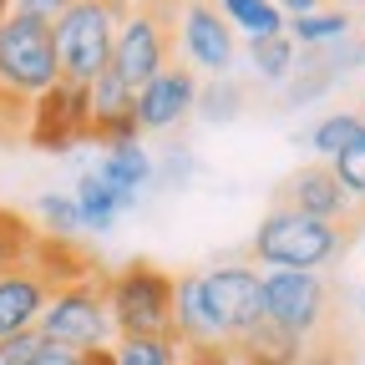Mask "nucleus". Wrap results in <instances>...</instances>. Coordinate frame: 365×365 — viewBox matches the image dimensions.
Wrapping results in <instances>:
<instances>
[{
	"label": "nucleus",
	"mask_w": 365,
	"mask_h": 365,
	"mask_svg": "<svg viewBox=\"0 0 365 365\" xmlns=\"http://www.w3.org/2000/svg\"><path fill=\"white\" fill-rule=\"evenodd\" d=\"M46 299H51V284H46L31 264H16V269L0 274V340H11L21 330H36Z\"/></svg>",
	"instance_id": "2eb2a0df"
},
{
	"label": "nucleus",
	"mask_w": 365,
	"mask_h": 365,
	"mask_svg": "<svg viewBox=\"0 0 365 365\" xmlns=\"http://www.w3.org/2000/svg\"><path fill=\"white\" fill-rule=\"evenodd\" d=\"M36 218H41V234H56V239H76L81 234L71 193H41L36 198Z\"/></svg>",
	"instance_id": "cd10ccee"
},
{
	"label": "nucleus",
	"mask_w": 365,
	"mask_h": 365,
	"mask_svg": "<svg viewBox=\"0 0 365 365\" xmlns=\"http://www.w3.org/2000/svg\"><path fill=\"white\" fill-rule=\"evenodd\" d=\"M360 137H365V117L350 112V107H340V112L319 117V122L309 127V148L319 153V163H330V158H340L345 148H355Z\"/></svg>",
	"instance_id": "4be33fe9"
},
{
	"label": "nucleus",
	"mask_w": 365,
	"mask_h": 365,
	"mask_svg": "<svg viewBox=\"0 0 365 365\" xmlns=\"http://www.w3.org/2000/svg\"><path fill=\"white\" fill-rule=\"evenodd\" d=\"M249 66H254V76H259V81L284 86V81L294 76V66H299V46H294L289 36H264V41H249Z\"/></svg>",
	"instance_id": "5701e85b"
},
{
	"label": "nucleus",
	"mask_w": 365,
	"mask_h": 365,
	"mask_svg": "<svg viewBox=\"0 0 365 365\" xmlns=\"http://www.w3.org/2000/svg\"><path fill=\"white\" fill-rule=\"evenodd\" d=\"M239 107H244V86H234V76H213L208 86H198V102H193L203 122H228L239 117Z\"/></svg>",
	"instance_id": "a878e982"
},
{
	"label": "nucleus",
	"mask_w": 365,
	"mask_h": 365,
	"mask_svg": "<svg viewBox=\"0 0 365 365\" xmlns=\"http://www.w3.org/2000/svg\"><path fill=\"white\" fill-rule=\"evenodd\" d=\"M274 203H284V208H294V213H309V218H325V223H350V228L365 223V218L350 208L345 188L335 182L330 163H304V168H294V173L279 182Z\"/></svg>",
	"instance_id": "f8f14e48"
},
{
	"label": "nucleus",
	"mask_w": 365,
	"mask_h": 365,
	"mask_svg": "<svg viewBox=\"0 0 365 365\" xmlns=\"http://www.w3.org/2000/svg\"><path fill=\"white\" fill-rule=\"evenodd\" d=\"M56 76H61V66H56L51 26L11 11L6 21H0V137L26 132L31 102Z\"/></svg>",
	"instance_id": "f257e3e1"
},
{
	"label": "nucleus",
	"mask_w": 365,
	"mask_h": 365,
	"mask_svg": "<svg viewBox=\"0 0 365 365\" xmlns=\"http://www.w3.org/2000/svg\"><path fill=\"white\" fill-rule=\"evenodd\" d=\"M360 309H365V294H360Z\"/></svg>",
	"instance_id": "e433bc0d"
},
{
	"label": "nucleus",
	"mask_w": 365,
	"mask_h": 365,
	"mask_svg": "<svg viewBox=\"0 0 365 365\" xmlns=\"http://www.w3.org/2000/svg\"><path fill=\"white\" fill-rule=\"evenodd\" d=\"M228 360H239V365H299L304 360V340L279 330L274 319H259L254 330H244L234 345H228Z\"/></svg>",
	"instance_id": "f3484780"
},
{
	"label": "nucleus",
	"mask_w": 365,
	"mask_h": 365,
	"mask_svg": "<svg viewBox=\"0 0 365 365\" xmlns=\"http://www.w3.org/2000/svg\"><path fill=\"white\" fill-rule=\"evenodd\" d=\"M6 16H11V0H0V21H6Z\"/></svg>",
	"instance_id": "c9c22d12"
},
{
	"label": "nucleus",
	"mask_w": 365,
	"mask_h": 365,
	"mask_svg": "<svg viewBox=\"0 0 365 365\" xmlns=\"http://www.w3.org/2000/svg\"><path fill=\"white\" fill-rule=\"evenodd\" d=\"M21 137H26L31 148H41V153H66V148L86 143V137H91V91H86L81 81L56 76V81L31 102Z\"/></svg>",
	"instance_id": "6e6552de"
},
{
	"label": "nucleus",
	"mask_w": 365,
	"mask_h": 365,
	"mask_svg": "<svg viewBox=\"0 0 365 365\" xmlns=\"http://www.w3.org/2000/svg\"><path fill=\"white\" fill-rule=\"evenodd\" d=\"M0 365H6V360H0Z\"/></svg>",
	"instance_id": "ea45409f"
},
{
	"label": "nucleus",
	"mask_w": 365,
	"mask_h": 365,
	"mask_svg": "<svg viewBox=\"0 0 365 365\" xmlns=\"http://www.w3.org/2000/svg\"><path fill=\"white\" fill-rule=\"evenodd\" d=\"M31 365H81V350H66V345H51V340H46Z\"/></svg>",
	"instance_id": "7c9ffc66"
},
{
	"label": "nucleus",
	"mask_w": 365,
	"mask_h": 365,
	"mask_svg": "<svg viewBox=\"0 0 365 365\" xmlns=\"http://www.w3.org/2000/svg\"><path fill=\"white\" fill-rule=\"evenodd\" d=\"M97 173L112 182V188L137 208V198H143V188L158 178V163H153V153L143 148V143H117V148H107L102 153V163H97Z\"/></svg>",
	"instance_id": "a211bd4d"
},
{
	"label": "nucleus",
	"mask_w": 365,
	"mask_h": 365,
	"mask_svg": "<svg viewBox=\"0 0 365 365\" xmlns=\"http://www.w3.org/2000/svg\"><path fill=\"white\" fill-rule=\"evenodd\" d=\"M178 11L182 0H127V16L117 26L112 61H107V71L127 91H137L163 66L178 61Z\"/></svg>",
	"instance_id": "7ed1b4c3"
},
{
	"label": "nucleus",
	"mask_w": 365,
	"mask_h": 365,
	"mask_svg": "<svg viewBox=\"0 0 365 365\" xmlns=\"http://www.w3.org/2000/svg\"><path fill=\"white\" fill-rule=\"evenodd\" d=\"M178 365H234L228 350H182L178 345Z\"/></svg>",
	"instance_id": "2f4dec72"
},
{
	"label": "nucleus",
	"mask_w": 365,
	"mask_h": 365,
	"mask_svg": "<svg viewBox=\"0 0 365 365\" xmlns=\"http://www.w3.org/2000/svg\"><path fill=\"white\" fill-rule=\"evenodd\" d=\"M193 102H198V71L173 61L132 91V122L137 132H173L193 117Z\"/></svg>",
	"instance_id": "9b49d317"
},
{
	"label": "nucleus",
	"mask_w": 365,
	"mask_h": 365,
	"mask_svg": "<svg viewBox=\"0 0 365 365\" xmlns=\"http://www.w3.org/2000/svg\"><path fill=\"white\" fill-rule=\"evenodd\" d=\"M81 365H112V350H81Z\"/></svg>",
	"instance_id": "72a5a7b5"
},
{
	"label": "nucleus",
	"mask_w": 365,
	"mask_h": 365,
	"mask_svg": "<svg viewBox=\"0 0 365 365\" xmlns=\"http://www.w3.org/2000/svg\"><path fill=\"white\" fill-rule=\"evenodd\" d=\"M36 234H41V228H36L31 218H21L16 208H0V274L16 269V264H26Z\"/></svg>",
	"instance_id": "393cba45"
},
{
	"label": "nucleus",
	"mask_w": 365,
	"mask_h": 365,
	"mask_svg": "<svg viewBox=\"0 0 365 365\" xmlns=\"http://www.w3.org/2000/svg\"><path fill=\"white\" fill-rule=\"evenodd\" d=\"M198 279H203V299H208L213 319L223 325L228 345L264 319V284H259V269H249V264H213V269H198Z\"/></svg>",
	"instance_id": "9d476101"
},
{
	"label": "nucleus",
	"mask_w": 365,
	"mask_h": 365,
	"mask_svg": "<svg viewBox=\"0 0 365 365\" xmlns=\"http://www.w3.org/2000/svg\"><path fill=\"white\" fill-rule=\"evenodd\" d=\"M355 31V16L340 6H314L304 16H284V36L299 46V51H325V46L345 41Z\"/></svg>",
	"instance_id": "aec40b11"
},
{
	"label": "nucleus",
	"mask_w": 365,
	"mask_h": 365,
	"mask_svg": "<svg viewBox=\"0 0 365 365\" xmlns=\"http://www.w3.org/2000/svg\"><path fill=\"white\" fill-rule=\"evenodd\" d=\"M36 330L51 340V345H66V350H107L117 340L112 330V314H107V289H102V269L91 279H76V284H61L46 299Z\"/></svg>",
	"instance_id": "0eeeda50"
},
{
	"label": "nucleus",
	"mask_w": 365,
	"mask_h": 365,
	"mask_svg": "<svg viewBox=\"0 0 365 365\" xmlns=\"http://www.w3.org/2000/svg\"><path fill=\"white\" fill-rule=\"evenodd\" d=\"M350 239H355L350 223H325V218H309V213L274 203L254 228L249 254L264 269H314L319 274L325 264H335L350 249Z\"/></svg>",
	"instance_id": "f03ea898"
},
{
	"label": "nucleus",
	"mask_w": 365,
	"mask_h": 365,
	"mask_svg": "<svg viewBox=\"0 0 365 365\" xmlns=\"http://www.w3.org/2000/svg\"><path fill=\"white\" fill-rule=\"evenodd\" d=\"M66 6H71V0H11L16 16H31V21H46V26H51Z\"/></svg>",
	"instance_id": "c756f323"
},
{
	"label": "nucleus",
	"mask_w": 365,
	"mask_h": 365,
	"mask_svg": "<svg viewBox=\"0 0 365 365\" xmlns=\"http://www.w3.org/2000/svg\"><path fill=\"white\" fill-rule=\"evenodd\" d=\"M173 340L182 350H228V335L213 319L208 299H203V279L193 274H173Z\"/></svg>",
	"instance_id": "ddd939ff"
},
{
	"label": "nucleus",
	"mask_w": 365,
	"mask_h": 365,
	"mask_svg": "<svg viewBox=\"0 0 365 365\" xmlns=\"http://www.w3.org/2000/svg\"><path fill=\"white\" fill-rule=\"evenodd\" d=\"M218 16L234 26V36L264 41V36H284V11L274 0H213Z\"/></svg>",
	"instance_id": "412c9836"
},
{
	"label": "nucleus",
	"mask_w": 365,
	"mask_h": 365,
	"mask_svg": "<svg viewBox=\"0 0 365 365\" xmlns=\"http://www.w3.org/2000/svg\"><path fill=\"white\" fill-rule=\"evenodd\" d=\"M86 91H91V137L86 143H102V148L143 143V132H137V122H132V91L112 71H102Z\"/></svg>",
	"instance_id": "4468645a"
},
{
	"label": "nucleus",
	"mask_w": 365,
	"mask_h": 365,
	"mask_svg": "<svg viewBox=\"0 0 365 365\" xmlns=\"http://www.w3.org/2000/svg\"><path fill=\"white\" fill-rule=\"evenodd\" d=\"M178 61L203 76H234L239 36L218 16L213 0H182L178 11Z\"/></svg>",
	"instance_id": "1a4fd4ad"
},
{
	"label": "nucleus",
	"mask_w": 365,
	"mask_h": 365,
	"mask_svg": "<svg viewBox=\"0 0 365 365\" xmlns=\"http://www.w3.org/2000/svg\"><path fill=\"white\" fill-rule=\"evenodd\" d=\"M107 314L117 335H168L173 340V274L153 259H132L102 274Z\"/></svg>",
	"instance_id": "423d86ee"
},
{
	"label": "nucleus",
	"mask_w": 365,
	"mask_h": 365,
	"mask_svg": "<svg viewBox=\"0 0 365 365\" xmlns=\"http://www.w3.org/2000/svg\"><path fill=\"white\" fill-rule=\"evenodd\" d=\"M41 345H46L41 330H21V335H11V340H0V360H6V365H31Z\"/></svg>",
	"instance_id": "c85d7f7f"
},
{
	"label": "nucleus",
	"mask_w": 365,
	"mask_h": 365,
	"mask_svg": "<svg viewBox=\"0 0 365 365\" xmlns=\"http://www.w3.org/2000/svg\"><path fill=\"white\" fill-rule=\"evenodd\" d=\"M26 264L41 274L51 289H61V284H76V279H91L97 274V264H91V254L76 244V239H56V234H36V244H31V254H26Z\"/></svg>",
	"instance_id": "dca6fc26"
},
{
	"label": "nucleus",
	"mask_w": 365,
	"mask_h": 365,
	"mask_svg": "<svg viewBox=\"0 0 365 365\" xmlns=\"http://www.w3.org/2000/svg\"><path fill=\"white\" fill-rule=\"evenodd\" d=\"M122 16H127V0H71V6L51 21L56 66H61L66 81L91 86V81L107 71Z\"/></svg>",
	"instance_id": "20e7f679"
},
{
	"label": "nucleus",
	"mask_w": 365,
	"mask_h": 365,
	"mask_svg": "<svg viewBox=\"0 0 365 365\" xmlns=\"http://www.w3.org/2000/svg\"><path fill=\"white\" fill-rule=\"evenodd\" d=\"M360 26H365V11H360Z\"/></svg>",
	"instance_id": "4c0bfd02"
},
{
	"label": "nucleus",
	"mask_w": 365,
	"mask_h": 365,
	"mask_svg": "<svg viewBox=\"0 0 365 365\" xmlns=\"http://www.w3.org/2000/svg\"><path fill=\"white\" fill-rule=\"evenodd\" d=\"M325 6H340V11H350V16H360V11H365V0H325Z\"/></svg>",
	"instance_id": "f704fd0d"
},
{
	"label": "nucleus",
	"mask_w": 365,
	"mask_h": 365,
	"mask_svg": "<svg viewBox=\"0 0 365 365\" xmlns=\"http://www.w3.org/2000/svg\"><path fill=\"white\" fill-rule=\"evenodd\" d=\"M330 173H335V182L345 188L350 208L365 218V137H360L355 148H345L340 158H330Z\"/></svg>",
	"instance_id": "bb28decb"
},
{
	"label": "nucleus",
	"mask_w": 365,
	"mask_h": 365,
	"mask_svg": "<svg viewBox=\"0 0 365 365\" xmlns=\"http://www.w3.org/2000/svg\"><path fill=\"white\" fill-rule=\"evenodd\" d=\"M264 319L299 335L304 345L335 340V289L314 269H264Z\"/></svg>",
	"instance_id": "39448f33"
},
{
	"label": "nucleus",
	"mask_w": 365,
	"mask_h": 365,
	"mask_svg": "<svg viewBox=\"0 0 365 365\" xmlns=\"http://www.w3.org/2000/svg\"><path fill=\"white\" fill-rule=\"evenodd\" d=\"M71 203H76V218H81V228H91V234H107V228L132 208L112 182L97 173V168H81V178H76V193H71Z\"/></svg>",
	"instance_id": "6ab92c4d"
},
{
	"label": "nucleus",
	"mask_w": 365,
	"mask_h": 365,
	"mask_svg": "<svg viewBox=\"0 0 365 365\" xmlns=\"http://www.w3.org/2000/svg\"><path fill=\"white\" fill-rule=\"evenodd\" d=\"M284 16H304V11H314V6H325V0H274Z\"/></svg>",
	"instance_id": "473e14b6"
},
{
	"label": "nucleus",
	"mask_w": 365,
	"mask_h": 365,
	"mask_svg": "<svg viewBox=\"0 0 365 365\" xmlns=\"http://www.w3.org/2000/svg\"><path fill=\"white\" fill-rule=\"evenodd\" d=\"M107 350L112 365H178V340L168 335H117Z\"/></svg>",
	"instance_id": "b1692460"
},
{
	"label": "nucleus",
	"mask_w": 365,
	"mask_h": 365,
	"mask_svg": "<svg viewBox=\"0 0 365 365\" xmlns=\"http://www.w3.org/2000/svg\"><path fill=\"white\" fill-rule=\"evenodd\" d=\"M360 117H365V102H360Z\"/></svg>",
	"instance_id": "58836bf2"
}]
</instances>
